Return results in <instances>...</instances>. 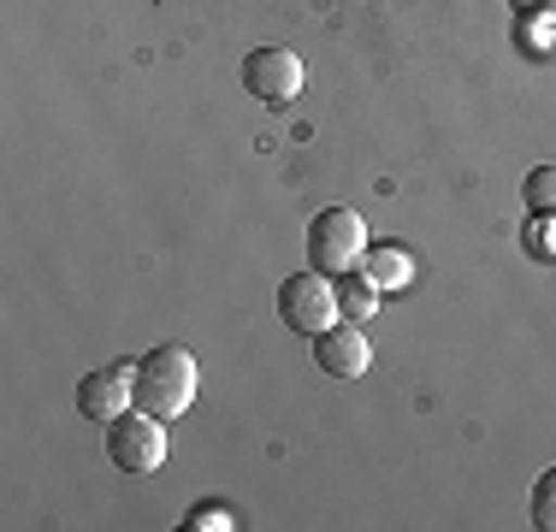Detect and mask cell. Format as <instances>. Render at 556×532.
I'll return each instance as SVG.
<instances>
[{
    "label": "cell",
    "mask_w": 556,
    "mask_h": 532,
    "mask_svg": "<svg viewBox=\"0 0 556 532\" xmlns=\"http://www.w3.org/2000/svg\"><path fill=\"white\" fill-rule=\"evenodd\" d=\"M521 195H527V207H533V213L556 219V166H533V172H527Z\"/></svg>",
    "instance_id": "30bf717a"
},
{
    "label": "cell",
    "mask_w": 556,
    "mask_h": 532,
    "mask_svg": "<svg viewBox=\"0 0 556 532\" xmlns=\"http://www.w3.org/2000/svg\"><path fill=\"white\" fill-rule=\"evenodd\" d=\"M243 89L267 106H285L302 96V60L296 48H249L243 53Z\"/></svg>",
    "instance_id": "5b68a950"
},
{
    "label": "cell",
    "mask_w": 556,
    "mask_h": 532,
    "mask_svg": "<svg viewBox=\"0 0 556 532\" xmlns=\"http://www.w3.org/2000/svg\"><path fill=\"white\" fill-rule=\"evenodd\" d=\"M195 403V355L178 350V343H161L137 362V408L161 420H178L184 408Z\"/></svg>",
    "instance_id": "6da1fadb"
},
{
    "label": "cell",
    "mask_w": 556,
    "mask_h": 532,
    "mask_svg": "<svg viewBox=\"0 0 556 532\" xmlns=\"http://www.w3.org/2000/svg\"><path fill=\"white\" fill-rule=\"evenodd\" d=\"M362 273L374 278L379 290H408V284H415V261H408L396 243H367Z\"/></svg>",
    "instance_id": "ba28073f"
},
{
    "label": "cell",
    "mask_w": 556,
    "mask_h": 532,
    "mask_svg": "<svg viewBox=\"0 0 556 532\" xmlns=\"http://www.w3.org/2000/svg\"><path fill=\"white\" fill-rule=\"evenodd\" d=\"M362 255H367L362 213H355V207H320V213H314V225H308V261H314V273L343 278L350 266H362Z\"/></svg>",
    "instance_id": "7a4b0ae2"
},
{
    "label": "cell",
    "mask_w": 556,
    "mask_h": 532,
    "mask_svg": "<svg viewBox=\"0 0 556 532\" xmlns=\"http://www.w3.org/2000/svg\"><path fill=\"white\" fill-rule=\"evenodd\" d=\"M278 319H285L296 338H320L326 326H338V284L326 273H296L278 284Z\"/></svg>",
    "instance_id": "277c9868"
},
{
    "label": "cell",
    "mask_w": 556,
    "mask_h": 532,
    "mask_svg": "<svg viewBox=\"0 0 556 532\" xmlns=\"http://www.w3.org/2000/svg\"><path fill=\"white\" fill-rule=\"evenodd\" d=\"M533 527L556 532V468L539 473V485H533Z\"/></svg>",
    "instance_id": "8fae6325"
},
{
    "label": "cell",
    "mask_w": 556,
    "mask_h": 532,
    "mask_svg": "<svg viewBox=\"0 0 556 532\" xmlns=\"http://www.w3.org/2000/svg\"><path fill=\"white\" fill-rule=\"evenodd\" d=\"M527 255H533V261H556V219L533 213V225H527Z\"/></svg>",
    "instance_id": "7c38bea8"
},
{
    "label": "cell",
    "mask_w": 556,
    "mask_h": 532,
    "mask_svg": "<svg viewBox=\"0 0 556 532\" xmlns=\"http://www.w3.org/2000/svg\"><path fill=\"white\" fill-rule=\"evenodd\" d=\"M184 527H195V532H219V527H237V515L225 509V503H195Z\"/></svg>",
    "instance_id": "4fadbf2b"
},
{
    "label": "cell",
    "mask_w": 556,
    "mask_h": 532,
    "mask_svg": "<svg viewBox=\"0 0 556 532\" xmlns=\"http://www.w3.org/2000/svg\"><path fill=\"white\" fill-rule=\"evenodd\" d=\"M130 403H137V362H113L101 372H84V384H77V408L96 426L118 420Z\"/></svg>",
    "instance_id": "8992f818"
},
{
    "label": "cell",
    "mask_w": 556,
    "mask_h": 532,
    "mask_svg": "<svg viewBox=\"0 0 556 532\" xmlns=\"http://www.w3.org/2000/svg\"><path fill=\"white\" fill-rule=\"evenodd\" d=\"M515 12H521V18H551L556 24V0H509Z\"/></svg>",
    "instance_id": "5bb4252c"
},
{
    "label": "cell",
    "mask_w": 556,
    "mask_h": 532,
    "mask_svg": "<svg viewBox=\"0 0 556 532\" xmlns=\"http://www.w3.org/2000/svg\"><path fill=\"white\" fill-rule=\"evenodd\" d=\"M108 461L118 473H161L166 461V420L149 408H125L108 420Z\"/></svg>",
    "instance_id": "3957f363"
},
{
    "label": "cell",
    "mask_w": 556,
    "mask_h": 532,
    "mask_svg": "<svg viewBox=\"0 0 556 532\" xmlns=\"http://www.w3.org/2000/svg\"><path fill=\"white\" fill-rule=\"evenodd\" d=\"M379 296H386V290L374 284V278H350V284H338V314L343 319H355V326H362V319H374V308H379Z\"/></svg>",
    "instance_id": "9c48e42d"
},
{
    "label": "cell",
    "mask_w": 556,
    "mask_h": 532,
    "mask_svg": "<svg viewBox=\"0 0 556 532\" xmlns=\"http://www.w3.org/2000/svg\"><path fill=\"white\" fill-rule=\"evenodd\" d=\"M314 362H320L326 379H367L374 343H367V331L355 326V319H343V326H326L320 338H314Z\"/></svg>",
    "instance_id": "52a82bcc"
}]
</instances>
